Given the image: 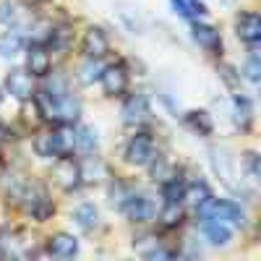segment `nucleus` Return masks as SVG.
<instances>
[{
	"mask_svg": "<svg viewBox=\"0 0 261 261\" xmlns=\"http://www.w3.org/2000/svg\"><path fill=\"white\" fill-rule=\"evenodd\" d=\"M39 113L47 120H60V123H73L79 118L81 105L79 99L65 89V84L60 79H55L45 92L39 94Z\"/></svg>",
	"mask_w": 261,
	"mask_h": 261,
	"instance_id": "f257e3e1",
	"label": "nucleus"
},
{
	"mask_svg": "<svg viewBox=\"0 0 261 261\" xmlns=\"http://www.w3.org/2000/svg\"><path fill=\"white\" fill-rule=\"evenodd\" d=\"M18 201L24 204V209L34 217V220H39V222H45L47 217L53 214V201H50V196H47V191L42 188V186H29L27 183V188L21 191V196H18Z\"/></svg>",
	"mask_w": 261,
	"mask_h": 261,
	"instance_id": "f03ea898",
	"label": "nucleus"
},
{
	"mask_svg": "<svg viewBox=\"0 0 261 261\" xmlns=\"http://www.w3.org/2000/svg\"><path fill=\"white\" fill-rule=\"evenodd\" d=\"M204 217H212V220H220L225 225H243L246 222V212L232 204V201H206L204 206H199Z\"/></svg>",
	"mask_w": 261,
	"mask_h": 261,
	"instance_id": "7ed1b4c3",
	"label": "nucleus"
},
{
	"mask_svg": "<svg viewBox=\"0 0 261 261\" xmlns=\"http://www.w3.org/2000/svg\"><path fill=\"white\" fill-rule=\"evenodd\" d=\"M120 209L136 222H146V220H151V217L157 214L154 201H151L149 196H144V193H125V199H120Z\"/></svg>",
	"mask_w": 261,
	"mask_h": 261,
	"instance_id": "20e7f679",
	"label": "nucleus"
},
{
	"mask_svg": "<svg viewBox=\"0 0 261 261\" xmlns=\"http://www.w3.org/2000/svg\"><path fill=\"white\" fill-rule=\"evenodd\" d=\"M154 157V144H151L149 134H136L125 146V160L130 165H146Z\"/></svg>",
	"mask_w": 261,
	"mask_h": 261,
	"instance_id": "39448f33",
	"label": "nucleus"
},
{
	"mask_svg": "<svg viewBox=\"0 0 261 261\" xmlns=\"http://www.w3.org/2000/svg\"><path fill=\"white\" fill-rule=\"evenodd\" d=\"M32 79H34L32 73L16 68V71H11V73H8V79H6V89H8L16 99L27 102V99H32V97H34V81H32Z\"/></svg>",
	"mask_w": 261,
	"mask_h": 261,
	"instance_id": "423d86ee",
	"label": "nucleus"
},
{
	"mask_svg": "<svg viewBox=\"0 0 261 261\" xmlns=\"http://www.w3.org/2000/svg\"><path fill=\"white\" fill-rule=\"evenodd\" d=\"M102 79V89L105 94H110V97H118L125 92V86H128V73L123 65H110V68H102L99 73Z\"/></svg>",
	"mask_w": 261,
	"mask_h": 261,
	"instance_id": "0eeeda50",
	"label": "nucleus"
},
{
	"mask_svg": "<svg viewBox=\"0 0 261 261\" xmlns=\"http://www.w3.org/2000/svg\"><path fill=\"white\" fill-rule=\"evenodd\" d=\"M123 120L136 125V123H144L149 120V102L144 94H130L123 105Z\"/></svg>",
	"mask_w": 261,
	"mask_h": 261,
	"instance_id": "6e6552de",
	"label": "nucleus"
},
{
	"mask_svg": "<svg viewBox=\"0 0 261 261\" xmlns=\"http://www.w3.org/2000/svg\"><path fill=\"white\" fill-rule=\"evenodd\" d=\"M238 37H241L243 42H248V45H256V42L261 39V18L256 13H243L241 18H238Z\"/></svg>",
	"mask_w": 261,
	"mask_h": 261,
	"instance_id": "1a4fd4ad",
	"label": "nucleus"
},
{
	"mask_svg": "<svg viewBox=\"0 0 261 261\" xmlns=\"http://www.w3.org/2000/svg\"><path fill=\"white\" fill-rule=\"evenodd\" d=\"M55 178H58V183H60L63 188L79 186V183H81V167H79V162L63 157V160L55 165Z\"/></svg>",
	"mask_w": 261,
	"mask_h": 261,
	"instance_id": "9d476101",
	"label": "nucleus"
},
{
	"mask_svg": "<svg viewBox=\"0 0 261 261\" xmlns=\"http://www.w3.org/2000/svg\"><path fill=\"white\" fill-rule=\"evenodd\" d=\"M27 68L32 76H47L50 73V53L42 45H34L27 55Z\"/></svg>",
	"mask_w": 261,
	"mask_h": 261,
	"instance_id": "9b49d317",
	"label": "nucleus"
},
{
	"mask_svg": "<svg viewBox=\"0 0 261 261\" xmlns=\"http://www.w3.org/2000/svg\"><path fill=\"white\" fill-rule=\"evenodd\" d=\"M204 235H206V241L214 243V246H227L230 243V227L220 220H212V217H204Z\"/></svg>",
	"mask_w": 261,
	"mask_h": 261,
	"instance_id": "f8f14e48",
	"label": "nucleus"
},
{
	"mask_svg": "<svg viewBox=\"0 0 261 261\" xmlns=\"http://www.w3.org/2000/svg\"><path fill=\"white\" fill-rule=\"evenodd\" d=\"M47 251H50L53 256H58V258H71V256H76L79 243H76V238H73V235H65V232H60V235L50 238Z\"/></svg>",
	"mask_w": 261,
	"mask_h": 261,
	"instance_id": "ddd939ff",
	"label": "nucleus"
},
{
	"mask_svg": "<svg viewBox=\"0 0 261 261\" xmlns=\"http://www.w3.org/2000/svg\"><path fill=\"white\" fill-rule=\"evenodd\" d=\"M107 47H110V42H107L102 29H89V32H86V37H84V53L89 58H102L107 53Z\"/></svg>",
	"mask_w": 261,
	"mask_h": 261,
	"instance_id": "4468645a",
	"label": "nucleus"
},
{
	"mask_svg": "<svg viewBox=\"0 0 261 261\" xmlns=\"http://www.w3.org/2000/svg\"><path fill=\"white\" fill-rule=\"evenodd\" d=\"M193 39L199 42L204 50H212V53H217V50L222 47L220 32H217L214 27H206V24H196V27H193Z\"/></svg>",
	"mask_w": 261,
	"mask_h": 261,
	"instance_id": "2eb2a0df",
	"label": "nucleus"
},
{
	"mask_svg": "<svg viewBox=\"0 0 261 261\" xmlns=\"http://www.w3.org/2000/svg\"><path fill=\"white\" fill-rule=\"evenodd\" d=\"M53 141H55V154H58V157H68L71 151L76 149V141H73V128L60 125L58 130H53Z\"/></svg>",
	"mask_w": 261,
	"mask_h": 261,
	"instance_id": "dca6fc26",
	"label": "nucleus"
},
{
	"mask_svg": "<svg viewBox=\"0 0 261 261\" xmlns=\"http://www.w3.org/2000/svg\"><path fill=\"white\" fill-rule=\"evenodd\" d=\"M134 248H136L141 256H146V258H167V256H170V253L160 246L157 238H141V241L134 243Z\"/></svg>",
	"mask_w": 261,
	"mask_h": 261,
	"instance_id": "f3484780",
	"label": "nucleus"
},
{
	"mask_svg": "<svg viewBox=\"0 0 261 261\" xmlns=\"http://www.w3.org/2000/svg\"><path fill=\"white\" fill-rule=\"evenodd\" d=\"M73 141H76V149L84 151V154H92V151L97 149V136H94V130L84 128V125L73 128Z\"/></svg>",
	"mask_w": 261,
	"mask_h": 261,
	"instance_id": "a211bd4d",
	"label": "nucleus"
},
{
	"mask_svg": "<svg viewBox=\"0 0 261 261\" xmlns=\"http://www.w3.org/2000/svg\"><path fill=\"white\" fill-rule=\"evenodd\" d=\"M183 199H186L188 204H193V206H204V204L212 199V191H209L206 183H193V186H188V188L183 191Z\"/></svg>",
	"mask_w": 261,
	"mask_h": 261,
	"instance_id": "6ab92c4d",
	"label": "nucleus"
},
{
	"mask_svg": "<svg viewBox=\"0 0 261 261\" xmlns=\"http://www.w3.org/2000/svg\"><path fill=\"white\" fill-rule=\"evenodd\" d=\"M73 220H76L79 227H84V230H94V227H97V209H94L92 204H81V206H76V212H73Z\"/></svg>",
	"mask_w": 261,
	"mask_h": 261,
	"instance_id": "aec40b11",
	"label": "nucleus"
},
{
	"mask_svg": "<svg viewBox=\"0 0 261 261\" xmlns=\"http://www.w3.org/2000/svg\"><path fill=\"white\" fill-rule=\"evenodd\" d=\"M180 220H183V209H180V204H178V201H167L165 209L160 212V222H162L165 227H178Z\"/></svg>",
	"mask_w": 261,
	"mask_h": 261,
	"instance_id": "412c9836",
	"label": "nucleus"
},
{
	"mask_svg": "<svg viewBox=\"0 0 261 261\" xmlns=\"http://www.w3.org/2000/svg\"><path fill=\"white\" fill-rule=\"evenodd\" d=\"M21 50V34L18 32H8L0 37V55L3 58H13Z\"/></svg>",
	"mask_w": 261,
	"mask_h": 261,
	"instance_id": "4be33fe9",
	"label": "nucleus"
},
{
	"mask_svg": "<svg viewBox=\"0 0 261 261\" xmlns=\"http://www.w3.org/2000/svg\"><path fill=\"white\" fill-rule=\"evenodd\" d=\"M212 162H214V170L222 175V180L227 183V186H232V172H230V160H227V154L225 151H220V149H212Z\"/></svg>",
	"mask_w": 261,
	"mask_h": 261,
	"instance_id": "5701e85b",
	"label": "nucleus"
},
{
	"mask_svg": "<svg viewBox=\"0 0 261 261\" xmlns=\"http://www.w3.org/2000/svg\"><path fill=\"white\" fill-rule=\"evenodd\" d=\"M172 6H175V11L186 18H199L204 13V6L199 0H172Z\"/></svg>",
	"mask_w": 261,
	"mask_h": 261,
	"instance_id": "b1692460",
	"label": "nucleus"
},
{
	"mask_svg": "<svg viewBox=\"0 0 261 261\" xmlns=\"http://www.w3.org/2000/svg\"><path fill=\"white\" fill-rule=\"evenodd\" d=\"M21 16H24V11H21L16 3H11V0H3V3H0V21H3V24L16 27L21 21Z\"/></svg>",
	"mask_w": 261,
	"mask_h": 261,
	"instance_id": "393cba45",
	"label": "nucleus"
},
{
	"mask_svg": "<svg viewBox=\"0 0 261 261\" xmlns=\"http://www.w3.org/2000/svg\"><path fill=\"white\" fill-rule=\"evenodd\" d=\"M251 102L246 97H235V123L241 125V128H248L251 123Z\"/></svg>",
	"mask_w": 261,
	"mask_h": 261,
	"instance_id": "a878e982",
	"label": "nucleus"
},
{
	"mask_svg": "<svg viewBox=\"0 0 261 261\" xmlns=\"http://www.w3.org/2000/svg\"><path fill=\"white\" fill-rule=\"evenodd\" d=\"M34 149H37V154H39V157H45V160L58 157V154H55V141H53V134H39V136L34 139Z\"/></svg>",
	"mask_w": 261,
	"mask_h": 261,
	"instance_id": "bb28decb",
	"label": "nucleus"
},
{
	"mask_svg": "<svg viewBox=\"0 0 261 261\" xmlns=\"http://www.w3.org/2000/svg\"><path fill=\"white\" fill-rule=\"evenodd\" d=\"M151 175H154L157 180H162V183H165V180H170V178H175L178 172H175V167H172L165 157H157V162L151 165Z\"/></svg>",
	"mask_w": 261,
	"mask_h": 261,
	"instance_id": "cd10ccee",
	"label": "nucleus"
},
{
	"mask_svg": "<svg viewBox=\"0 0 261 261\" xmlns=\"http://www.w3.org/2000/svg\"><path fill=\"white\" fill-rule=\"evenodd\" d=\"M99 73H102L99 58H89V60L81 65V81H86V84H92L94 79H99Z\"/></svg>",
	"mask_w": 261,
	"mask_h": 261,
	"instance_id": "c85d7f7f",
	"label": "nucleus"
},
{
	"mask_svg": "<svg viewBox=\"0 0 261 261\" xmlns=\"http://www.w3.org/2000/svg\"><path fill=\"white\" fill-rule=\"evenodd\" d=\"M188 125L199 134H212V118L206 113H191L188 115Z\"/></svg>",
	"mask_w": 261,
	"mask_h": 261,
	"instance_id": "c756f323",
	"label": "nucleus"
},
{
	"mask_svg": "<svg viewBox=\"0 0 261 261\" xmlns=\"http://www.w3.org/2000/svg\"><path fill=\"white\" fill-rule=\"evenodd\" d=\"M243 73H246V79H248L251 84H258V79H261V63H258V55H256V53L243 63Z\"/></svg>",
	"mask_w": 261,
	"mask_h": 261,
	"instance_id": "7c9ffc66",
	"label": "nucleus"
},
{
	"mask_svg": "<svg viewBox=\"0 0 261 261\" xmlns=\"http://www.w3.org/2000/svg\"><path fill=\"white\" fill-rule=\"evenodd\" d=\"M3 186H6V193H8V196H13V199H18V196H21V191L27 188V180L21 178V175H6Z\"/></svg>",
	"mask_w": 261,
	"mask_h": 261,
	"instance_id": "2f4dec72",
	"label": "nucleus"
},
{
	"mask_svg": "<svg viewBox=\"0 0 261 261\" xmlns=\"http://www.w3.org/2000/svg\"><path fill=\"white\" fill-rule=\"evenodd\" d=\"M162 193H165V199H167V201H180V196H183V186H180L178 175H175V178H170V180H165Z\"/></svg>",
	"mask_w": 261,
	"mask_h": 261,
	"instance_id": "473e14b6",
	"label": "nucleus"
},
{
	"mask_svg": "<svg viewBox=\"0 0 261 261\" xmlns=\"http://www.w3.org/2000/svg\"><path fill=\"white\" fill-rule=\"evenodd\" d=\"M81 167V180H86V183H92V180H99L97 175H102V165L99 162H84V165H79Z\"/></svg>",
	"mask_w": 261,
	"mask_h": 261,
	"instance_id": "72a5a7b5",
	"label": "nucleus"
},
{
	"mask_svg": "<svg viewBox=\"0 0 261 261\" xmlns=\"http://www.w3.org/2000/svg\"><path fill=\"white\" fill-rule=\"evenodd\" d=\"M246 167H248L251 180H256V178H258V157H256V154H248V157H246Z\"/></svg>",
	"mask_w": 261,
	"mask_h": 261,
	"instance_id": "f704fd0d",
	"label": "nucleus"
},
{
	"mask_svg": "<svg viewBox=\"0 0 261 261\" xmlns=\"http://www.w3.org/2000/svg\"><path fill=\"white\" fill-rule=\"evenodd\" d=\"M222 73H225V81H227V84H235V79H232V68H230V65H225Z\"/></svg>",
	"mask_w": 261,
	"mask_h": 261,
	"instance_id": "c9c22d12",
	"label": "nucleus"
},
{
	"mask_svg": "<svg viewBox=\"0 0 261 261\" xmlns=\"http://www.w3.org/2000/svg\"><path fill=\"white\" fill-rule=\"evenodd\" d=\"M6 141H8V130H6L3 125H0V146H3Z\"/></svg>",
	"mask_w": 261,
	"mask_h": 261,
	"instance_id": "e433bc0d",
	"label": "nucleus"
},
{
	"mask_svg": "<svg viewBox=\"0 0 261 261\" xmlns=\"http://www.w3.org/2000/svg\"><path fill=\"white\" fill-rule=\"evenodd\" d=\"M0 99H3V97H0Z\"/></svg>",
	"mask_w": 261,
	"mask_h": 261,
	"instance_id": "4c0bfd02",
	"label": "nucleus"
}]
</instances>
